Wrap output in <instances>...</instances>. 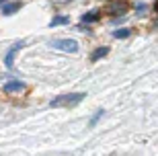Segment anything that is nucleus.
I'll return each mask as SVG.
<instances>
[{
	"label": "nucleus",
	"mask_w": 158,
	"mask_h": 156,
	"mask_svg": "<svg viewBox=\"0 0 158 156\" xmlns=\"http://www.w3.org/2000/svg\"><path fill=\"white\" fill-rule=\"evenodd\" d=\"M86 97V93H72V95H60L49 101V107H74Z\"/></svg>",
	"instance_id": "obj_1"
},
{
	"label": "nucleus",
	"mask_w": 158,
	"mask_h": 156,
	"mask_svg": "<svg viewBox=\"0 0 158 156\" xmlns=\"http://www.w3.org/2000/svg\"><path fill=\"white\" fill-rule=\"evenodd\" d=\"M52 45L56 47V49H62V52H70V53L78 52V43L74 39H56Z\"/></svg>",
	"instance_id": "obj_2"
},
{
	"label": "nucleus",
	"mask_w": 158,
	"mask_h": 156,
	"mask_svg": "<svg viewBox=\"0 0 158 156\" xmlns=\"http://www.w3.org/2000/svg\"><path fill=\"white\" fill-rule=\"evenodd\" d=\"M21 47H25V41H17V43L8 49V53H6V58H4V64H6V68H8V70L15 66V53H17Z\"/></svg>",
	"instance_id": "obj_3"
},
{
	"label": "nucleus",
	"mask_w": 158,
	"mask_h": 156,
	"mask_svg": "<svg viewBox=\"0 0 158 156\" xmlns=\"http://www.w3.org/2000/svg\"><path fill=\"white\" fill-rule=\"evenodd\" d=\"M107 12H111V15H125V12H127L125 0H113L111 4L107 6Z\"/></svg>",
	"instance_id": "obj_4"
},
{
	"label": "nucleus",
	"mask_w": 158,
	"mask_h": 156,
	"mask_svg": "<svg viewBox=\"0 0 158 156\" xmlns=\"http://www.w3.org/2000/svg\"><path fill=\"white\" fill-rule=\"evenodd\" d=\"M25 84L21 80H8L4 84V93H17V91H23Z\"/></svg>",
	"instance_id": "obj_5"
},
{
	"label": "nucleus",
	"mask_w": 158,
	"mask_h": 156,
	"mask_svg": "<svg viewBox=\"0 0 158 156\" xmlns=\"http://www.w3.org/2000/svg\"><path fill=\"white\" fill-rule=\"evenodd\" d=\"M21 8V2H8V4L2 6V15H6V17H10V15H15V12Z\"/></svg>",
	"instance_id": "obj_6"
},
{
	"label": "nucleus",
	"mask_w": 158,
	"mask_h": 156,
	"mask_svg": "<svg viewBox=\"0 0 158 156\" xmlns=\"http://www.w3.org/2000/svg\"><path fill=\"white\" fill-rule=\"evenodd\" d=\"M99 11H90L86 15H82V23H94V21H99Z\"/></svg>",
	"instance_id": "obj_7"
},
{
	"label": "nucleus",
	"mask_w": 158,
	"mask_h": 156,
	"mask_svg": "<svg viewBox=\"0 0 158 156\" xmlns=\"http://www.w3.org/2000/svg\"><path fill=\"white\" fill-rule=\"evenodd\" d=\"M68 23H70V19L64 17V15H60V17H53L49 25H52V27H58V25H68Z\"/></svg>",
	"instance_id": "obj_8"
},
{
	"label": "nucleus",
	"mask_w": 158,
	"mask_h": 156,
	"mask_svg": "<svg viewBox=\"0 0 158 156\" xmlns=\"http://www.w3.org/2000/svg\"><path fill=\"white\" fill-rule=\"evenodd\" d=\"M107 53H109V49H107V47H99V49H94V52H93L90 60H93V62H97V60H101L103 56H107Z\"/></svg>",
	"instance_id": "obj_9"
},
{
	"label": "nucleus",
	"mask_w": 158,
	"mask_h": 156,
	"mask_svg": "<svg viewBox=\"0 0 158 156\" xmlns=\"http://www.w3.org/2000/svg\"><path fill=\"white\" fill-rule=\"evenodd\" d=\"M131 35V31L129 29H117V31H113V37L115 39H125V37H129Z\"/></svg>",
	"instance_id": "obj_10"
},
{
	"label": "nucleus",
	"mask_w": 158,
	"mask_h": 156,
	"mask_svg": "<svg viewBox=\"0 0 158 156\" xmlns=\"http://www.w3.org/2000/svg\"><path fill=\"white\" fill-rule=\"evenodd\" d=\"M103 113H105L103 109H99V111H97V113H94V115L90 117V121H88V127H94V125H97V121H99L101 117H103Z\"/></svg>",
	"instance_id": "obj_11"
},
{
	"label": "nucleus",
	"mask_w": 158,
	"mask_h": 156,
	"mask_svg": "<svg viewBox=\"0 0 158 156\" xmlns=\"http://www.w3.org/2000/svg\"><path fill=\"white\" fill-rule=\"evenodd\" d=\"M146 8H148L146 2H135V11H138V12H144Z\"/></svg>",
	"instance_id": "obj_12"
},
{
	"label": "nucleus",
	"mask_w": 158,
	"mask_h": 156,
	"mask_svg": "<svg viewBox=\"0 0 158 156\" xmlns=\"http://www.w3.org/2000/svg\"><path fill=\"white\" fill-rule=\"evenodd\" d=\"M154 25H156V29H158V21H156V23H154Z\"/></svg>",
	"instance_id": "obj_13"
},
{
	"label": "nucleus",
	"mask_w": 158,
	"mask_h": 156,
	"mask_svg": "<svg viewBox=\"0 0 158 156\" xmlns=\"http://www.w3.org/2000/svg\"><path fill=\"white\" fill-rule=\"evenodd\" d=\"M2 2H6V0H0V4H2Z\"/></svg>",
	"instance_id": "obj_14"
},
{
	"label": "nucleus",
	"mask_w": 158,
	"mask_h": 156,
	"mask_svg": "<svg viewBox=\"0 0 158 156\" xmlns=\"http://www.w3.org/2000/svg\"><path fill=\"white\" fill-rule=\"evenodd\" d=\"M156 8H158V4H156Z\"/></svg>",
	"instance_id": "obj_15"
}]
</instances>
